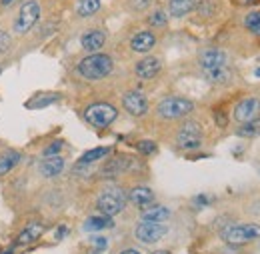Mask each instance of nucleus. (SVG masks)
Instances as JSON below:
<instances>
[{"label": "nucleus", "instance_id": "obj_1", "mask_svg": "<svg viewBox=\"0 0 260 254\" xmlns=\"http://www.w3.org/2000/svg\"><path fill=\"white\" fill-rule=\"evenodd\" d=\"M114 68V62L108 54H98V52H92L90 56L82 58L78 62V74L86 80H100L104 76H108Z\"/></svg>", "mask_w": 260, "mask_h": 254}, {"label": "nucleus", "instance_id": "obj_2", "mask_svg": "<svg viewBox=\"0 0 260 254\" xmlns=\"http://www.w3.org/2000/svg\"><path fill=\"white\" fill-rule=\"evenodd\" d=\"M126 206V192L118 186H106L102 188L96 198V208L104 216H116Z\"/></svg>", "mask_w": 260, "mask_h": 254}, {"label": "nucleus", "instance_id": "obj_3", "mask_svg": "<svg viewBox=\"0 0 260 254\" xmlns=\"http://www.w3.org/2000/svg\"><path fill=\"white\" fill-rule=\"evenodd\" d=\"M194 110V102L182 96H168L158 104L156 112L164 120H176V118H184L186 114H190Z\"/></svg>", "mask_w": 260, "mask_h": 254}, {"label": "nucleus", "instance_id": "obj_4", "mask_svg": "<svg viewBox=\"0 0 260 254\" xmlns=\"http://www.w3.org/2000/svg\"><path fill=\"white\" fill-rule=\"evenodd\" d=\"M118 116V110L108 102H96L90 104L84 110V120L94 128H108Z\"/></svg>", "mask_w": 260, "mask_h": 254}, {"label": "nucleus", "instance_id": "obj_5", "mask_svg": "<svg viewBox=\"0 0 260 254\" xmlns=\"http://www.w3.org/2000/svg\"><path fill=\"white\" fill-rule=\"evenodd\" d=\"M40 18V2L38 0H24L18 8V14L14 18V32L26 34Z\"/></svg>", "mask_w": 260, "mask_h": 254}, {"label": "nucleus", "instance_id": "obj_6", "mask_svg": "<svg viewBox=\"0 0 260 254\" xmlns=\"http://www.w3.org/2000/svg\"><path fill=\"white\" fill-rule=\"evenodd\" d=\"M222 238L228 244H246L250 240L260 238V226L258 224H236V226H228L222 232Z\"/></svg>", "mask_w": 260, "mask_h": 254}, {"label": "nucleus", "instance_id": "obj_7", "mask_svg": "<svg viewBox=\"0 0 260 254\" xmlns=\"http://www.w3.org/2000/svg\"><path fill=\"white\" fill-rule=\"evenodd\" d=\"M176 144L182 150H196L202 146V126L198 122H184L178 128L176 134Z\"/></svg>", "mask_w": 260, "mask_h": 254}, {"label": "nucleus", "instance_id": "obj_8", "mask_svg": "<svg viewBox=\"0 0 260 254\" xmlns=\"http://www.w3.org/2000/svg\"><path fill=\"white\" fill-rule=\"evenodd\" d=\"M166 232H168V226H164L162 223H150V220H142V223L136 224V228H134V236L140 242H144V244L158 242Z\"/></svg>", "mask_w": 260, "mask_h": 254}, {"label": "nucleus", "instance_id": "obj_9", "mask_svg": "<svg viewBox=\"0 0 260 254\" xmlns=\"http://www.w3.org/2000/svg\"><path fill=\"white\" fill-rule=\"evenodd\" d=\"M122 106L132 116H142L148 110V98L142 92H138V90H130V92L122 96Z\"/></svg>", "mask_w": 260, "mask_h": 254}, {"label": "nucleus", "instance_id": "obj_10", "mask_svg": "<svg viewBox=\"0 0 260 254\" xmlns=\"http://www.w3.org/2000/svg\"><path fill=\"white\" fill-rule=\"evenodd\" d=\"M260 112V102L258 98H244L240 100L236 106H234V118L236 122H248V120H254Z\"/></svg>", "mask_w": 260, "mask_h": 254}, {"label": "nucleus", "instance_id": "obj_11", "mask_svg": "<svg viewBox=\"0 0 260 254\" xmlns=\"http://www.w3.org/2000/svg\"><path fill=\"white\" fill-rule=\"evenodd\" d=\"M226 52L220 50V48H206L198 54V64L202 70H210V68H220V66H226Z\"/></svg>", "mask_w": 260, "mask_h": 254}, {"label": "nucleus", "instance_id": "obj_12", "mask_svg": "<svg viewBox=\"0 0 260 254\" xmlns=\"http://www.w3.org/2000/svg\"><path fill=\"white\" fill-rule=\"evenodd\" d=\"M160 68H162V62L158 58H154V56H146V58H142V60H138V62L134 64V72L142 80L154 78L160 72Z\"/></svg>", "mask_w": 260, "mask_h": 254}, {"label": "nucleus", "instance_id": "obj_13", "mask_svg": "<svg viewBox=\"0 0 260 254\" xmlns=\"http://www.w3.org/2000/svg\"><path fill=\"white\" fill-rule=\"evenodd\" d=\"M154 44H156V34L150 30L136 32V34L132 36V40H130V48H132L134 52H138V54L150 52V50L154 48Z\"/></svg>", "mask_w": 260, "mask_h": 254}, {"label": "nucleus", "instance_id": "obj_14", "mask_svg": "<svg viewBox=\"0 0 260 254\" xmlns=\"http://www.w3.org/2000/svg\"><path fill=\"white\" fill-rule=\"evenodd\" d=\"M104 42H106V34L102 30H98V28H92V30H86L82 34V38H80V44H82V48L86 50V52H96L100 50L102 46H104Z\"/></svg>", "mask_w": 260, "mask_h": 254}, {"label": "nucleus", "instance_id": "obj_15", "mask_svg": "<svg viewBox=\"0 0 260 254\" xmlns=\"http://www.w3.org/2000/svg\"><path fill=\"white\" fill-rule=\"evenodd\" d=\"M62 170H64V158H60V156H46V158L38 164V172L44 178H54Z\"/></svg>", "mask_w": 260, "mask_h": 254}, {"label": "nucleus", "instance_id": "obj_16", "mask_svg": "<svg viewBox=\"0 0 260 254\" xmlns=\"http://www.w3.org/2000/svg\"><path fill=\"white\" fill-rule=\"evenodd\" d=\"M42 234H44V226L40 223L28 224V226H24L22 232L16 236V246H28V244L36 242Z\"/></svg>", "mask_w": 260, "mask_h": 254}, {"label": "nucleus", "instance_id": "obj_17", "mask_svg": "<svg viewBox=\"0 0 260 254\" xmlns=\"http://www.w3.org/2000/svg\"><path fill=\"white\" fill-rule=\"evenodd\" d=\"M20 160H22V154L18 150H12V148L4 150L0 154V176H6L8 172H12L20 164Z\"/></svg>", "mask_w": 260, "mask_h": 254}, {"label": "nucleus", "instance_id": "obj_18", "mask_svg": "<svg viewBox=\"0 0 260 254\" xmlns=\"http://www.w3.org/2000/svg\"><path fill=\"white\" fill-rule=\"evenodd\" d=\"M132 162H134V158H130V156H126V154L116 156V158L110 160V162L102 168V174H104V176H116V174L128 170L130 166H132Z\"/></svg>", "mask_w": 260, "mask_h": 254}, {"label": "nucleus", "instance_id": "obj_19", "mask_svg": "<svg viewBox=\"0 0 260 254\" xmlns=\"http://www.w3.org/2000/svg\"><path fill=\"white\" fill-rule=\"evenodd\" d=\"M196 0H168V12L174 18H182L186 16L190 10H194Z\"/></svg>", "mask_w": 260, "mask_h": 254}, {"label": "nucleus", "instance_id": "obj_20", "mask_svg": "<svg viewBox=\"0 0 260 254\" xmlns=\"http://www.w3.org/2000/svg\"><path fill=\"white\" fill-rule=\"evenodd\" d=\"M202 76H204L210 84H226L228 80H230V70H228V66L210 68V70H202Z\"/></svg>", "mask_w": 260, "mask_h": 254}, {"label": "nucleus", "instance_id": "obj_21", "mask_svg": "<svg viewBox=\"0 0 260 254\" xmlns=\"http://www.w3.org/2000/svg\"><path fill=\"white\" fill-rule=\"evenodd\" d=\"M128 198L136 206H146V204H150L154 200V194H152L150 188H146V186H136V188H132L128 192Z\"/></svg>", "mask_w": 260, "mask_h": 254}, {"label": "nucleus", "instance_id": "obj_22", "mask_svg": "<svg viewBox=\"0 0 260 254\" xmlns=\"http://www.w3.org/2000/svg\"><path fill=\"white\" fill-rule=\"evenodd\" d=\"M170 218V210L166 206H150L142 212V220H150V223H164Z\"/></svg>", "mask_w": 260, "mask_h": 254}, {"label": "nucleus", "instance_id": "obj_23", "mask_svg": "<svg viewBox=\"0 0 260 254\" xmlns=\"http://www.w3.org/2000/svg\"><path fill=\"white\" fill-rule=\"evenodd\" d=\"M112 226H114V223H112V218H110V216L100 214V216H90V218H86V223H84V230H88V232H96V230L112 228Z\"/></svg>", "mask_w": 260, "mask_h": 254}, {"label": "nucleus", "instance_id": "obj_24", "mask_svg": "<svg viewBox=\"0 0 260 254\" xmlns=\"http://www.w3.org/2000/svg\"><path fill=\"white\" fill-rule=\"evenodd\" d=\"M108 154H110V148H108V146L92 148V150L84 152V154L78 158V164H80V166H86V164H92V162H98V160H102L104 156H108Z\"/></svg>", "mask_w": 260, "mask_h": 254}, {"label": "nucleus", "instance_id": "obj_25", "mask_svg": "<svg viewBox=\"0 0 260 254\" xmlns=\"http://www.w3.org/2000/svg\"><path fill=\"white\" fill-rule=\"evenodd\" d=\"M100 8V0H78L76 2V12L80 16H92Z\"/></svg>", "mask_w": 260, "mask_h": 254}, {"label": "nucleus", "instance_id": "obj_26", "mask_svg": "<svg viewBox=\"0 0 260 254\" xmlns=\"http://www.w3.org/2000/svg\"><path fill=\"white\" fill-rule=\"evenodd\" d=\"M194 8L200 18H212L216 14V4L212 0H200V2H196Z\"/></svg>", "mask_w": 260, "mask_h": 254}, {"label": "nucleus", "instance_id": "obj_27", "mask_svg": "<svg viewBox=\"0 0 260 254\" xmlns=\"http://www.w3.org/2000/svg\"><path fill=\"white\" fill-rule=\"evenodd\" d=\"M238 134L244 136V138H250V136L260 134V118H254V120L244 122V124L240 126V130H238Z\"/></svg>", "mask_w": 260, "mask_h": 254}, {"label": "nucleus", "instance_id": "obj_28", "mask_svg": "<svg viewBox=\"0 0 260 254\" xmlns=\"http://www.w3.org/2000/svg\"><path fill=\"white\" fill-rule=\"evenodd\" d=\"M34 98H36V100H30V102H28V108H44V106L56 102V100H58V94L48 92V94H40V96H34Z\"/></svg>", "mask_w": 260, "mask_h": 254}, {"label": "nucleus", "instance_id": "obj_29", "mask_svg": "<svg viewBox=\"0 0 260 254\" xmlns=\"http://www.w3.org/2000/svg\"><path fill=\"white\" fill-rule=\"evenodd\" d=\"M244 26L252 32V34L260 36V10L246 14V18H244Z\"/></svg>", "mask_w": 260, "mask_h": 254}, {"label": "nucleus", "instance_id": "obj_30", "mask_svg": "<svg viewBox=\"0 0 260 254\" xmlns=\"http://www.w3.org/2000/svg\"><path fill=\"white\" fill-rule=\"evenodd\" d=\"M168 18H166V12L164 10H154L150 16H148V24L150 26H166Z\"/></svg>", "mask_w": 260, "mask_h": 254}, {"label": "nucleus", "instance_id": "obj_31", "mask_svg": "<svg viewBox=\"0 0 260 254\" xmlns=\"http://www.w3.org/2000/svg\"><path fill=\"white\" fill-rule=\"evenodd\" d=\"M62 146H64L62 140H54V142H50V144L42 150V156H44V158H46V156H58V152L62 150Z\"/></svg>", "mask_w": 260, "mask_h": 254}, {"label": "nucleus", "instance_id": "obj_32", "mask_svg": "<svg viewBox=\"0 0 260 254\" xmlns=\"http://www.w3.org/2000/svg\"><path fill=\"white\" fill-rule=\"evenodd\" d=\"M136 148H138L142 154H154V152H156V144H154L152 140H142V142L136 144Z\"/></svg>", "mask_w": 260, "mask_h": 254}, {"label": "nucleus", "instance_id": "obj_33", "mask_svg": "<svg viewBox=\"0 0 260 254\" xmlns=\"http://www.w3.org/2000/svg\"><path fill=\"white\" fill-rule=\"evenodd\" d=\"M10 50V34L6 30H0V56Z\"/></svg>", "mask_w": 260, "mask_h": 254}, {"label": "nucleus", "instance_id": "obj_34", "mask_svg": "<svg viewBox=\"0 0 260 254\" xmlns=\"http://www.w3.org/2000/svg\"><path fill=\"white\" fill-rule=\"evenodd\" d=\"M128 2H130V8H132V10H136V12H140V10H144V8H148L152 0H128Z\"/></svg>", "mask_w": 260, "mask_h": 254}, {"label": "nucleus", "instance_id": "obj_35", "mask_svg": "<svg viewBox=\"0 0 260 254\" xmlns=\"http://www.w3.org/2000/svg\"><path fill=\"white\" fill-rule=\"evenodd\" d=\"M226 116H224V112H216V124H218V126H226Z\"/></svg>", "mask_w": 260, "mask_h": 254}, {"label": "nucleus", "instance_id": "obj_36", "mask_svg": "<svg viewBox=\"0 0 260 254\" xmlns=\"http://www.w3.org/2000/svg\"><path fill=\"white\" fill-rule=\"evenodd\" d=\"M106 242H108L106 238H94V244H96L98 248H106Z\"/></svg>", "mask_w": 260, "mask_h": 254}, {"label": "nucleus", "instance_id": "obj_37", "mask_svg": "<svg viewBox=\"0 0 260 254\" xmlns=\"http://www.w3.org/2000/svg\"><path fill=\"white\" fill-rule=\"evenodd\" d=\"M64 234H66V226H60V230L56 232V238H62Z\"/></svg>", "mask_w": 260, "mask_h": 254}, {"label": "nucleus", "instance_id": "obj_38", "mask_svg": "<svg viewBox=\"0 0 260 254\" xmlns=\"http://www.w3.org/2000/svg\"><path fill=\"white\" fill-rule=\"evenodd\" d=\"M120 254H140L138 250H134V248H126V250H122Z\"/></svg>", "mask_w": 260, "mask_h": 254}, {"label": "nucleus", "instance_id": "obj_39", "mask_svg": "<svg viewBox=\"0 0 260 254\" xmlns=\"http://www.w3.org/2000/svg\"><path fill=\"white\" fill-rule=\"evenodd\" d=\"M14 0H0V6H10Z\"/></svg>", "mask_w": 260, "mask_h": 254}, {"label": "nucleus", "instance_id": "obj_40", "mask_svg": "<svg viewBox=\"0 0 260 254\" xmlns=\"http://www.w3.org/2000/svg\"><path fill=\"white\" fill-rule=\"evenodd\" d=\"M252 2H256V0H242V4H252Z\"/></svg>", "mask_w": 260, "mask_h": 254}, {"label": "nucleus", "instance_id": "obj_41", "mask_svg": "<svg viewBox=\"0 0 260 254\" xmlns=\"http://www.w3.org/2000/svg\"><path fill=\"white\" fill-rule=\"evenodd\" d=\"M152 254H170V252H166V250H158V252H152Z\"/></svg>", "mask_w": 260, "mask_h": 254}, {"label": "nucleus", "instance_id": "obj_42", "mask_svg": "<svg viewBox=\"0 0 260 254\" xmlns=\"http://www.w3.org/2000/svg\"><path fill=\"white\" fill-rule=\"evenodd\" d=\"M254 74H256V76H260V68H256V70H254Z\"/></svg>", "mask_w": 260, "mask_h": 254}, {"label": "nucleus", "instance_id": "obj_43", "mask_svg": "<svg viewBox=\"0 0 260 254\" xmlns=\"http://www.w3.org/2000/svg\"><path fill=\"white\" fill-rule=\"evenodd\" d=\"M2 254H12V250H6V252H2Z\"/></svg>", "mask_w": 260, "mask_h": 254}, {"label": "nucleus", "instance_id": "obj_44", "mask_svg": "<svg viewBox=\"0 0 260 254\" xmlns=\"http://www.w3.org/2000/svg\"><path fill=\"white\" fill-rule=\"evenodd\" d=\"M0 74H2V68H0Z\"/></svg>", "mask_w": 260, "mask_h": 254}]
</instances>
